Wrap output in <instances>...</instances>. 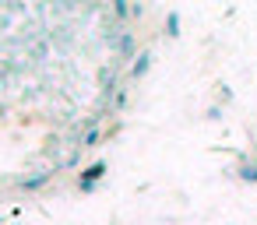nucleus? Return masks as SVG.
<instances>
[{
	"mask_svg": "<svg viewBox=\"0 0 257 225\" xmlns=\"http://www.w3.org/2000/svg\"><path fill=\"white\" fill-rule=\"evenodd\" d=\"M109 172V162L106 158H99V162H92L85 172H81V179H78V190L81 193H95V186H99V179Z\"/></svg>",
	"mask_w": 257,
	"mask_h": 225,
	"instance_id": "obj_1",
	"label": "nucleus"
},
{
	"mask_svg": "<svg viewBox=\"0 0 257 225\" xmlns=\"http://www.w3.org/2000/svg\"><path fill=\"white\" fill-rule=\"evenodd\" d=\"M109 50H116L120 57H131L134 53V32H120V36H106Z\"/></svg>",
	"mask_w": 257,
	"mask_h": 225,
	"instance_id": "obj_2",
	"label": "nucleus"
},
{
	"mask_svg": "<svg viewBox=\"0 0 257 225\" xmlns=\"http://www.w3.org/2000/svg\"><path fill=\"white\" fill-rule=\"evenodd\" d=\"M148 67H152V53H138V60L131 64V74H134V78H145Z\"/></svg>",
	"mask_w": 257,
	"mask_h": 225,
	"instance_id": "obj_3",
	"label": "nucleus"
},
{
	"mask_svg": "<svg viewBox=\"0 0 257 225\" xmlns=\"http://www.w3.org/2000/svg\"><path fill=\"white\" fill-rule=\"evenodd\" d=\"M50 176H53V172H39V176H29V179H22V186H25V190H39V186H46V183H50Z\"/></svg>",
	"mask_w": 257,
	"mask_h": 225,
	"instance_id": "obj_4",
	"label": "nucleus"
},
{
	"mask_svg": "<svg viewBox=\"0 0 257 225\" xmlns=\"http://www.w3.org/2000/svg\"><path fill=\"white\" fill-rule=\"evenodd\" d=\"M99 141H102V130H99V127H95V130H88V134H85V137H81V148H95V144H99Z\"/></svg>",
	"mask_w": 257,
	"mask_h": 225,
	"instance_id": "obj_5",
	"label": "nucleus"
},
{
	"mask_svg": "<svg viewBox=\"0 0 257 225\" xmlns=\"http://www.w3.org/2000/svg\"><path fill=\"white\" fill-rule=\"evenodd\" d=\"M166 29H169V36H180V15H176V11H169V18H166Z\"/></svg>",
	"mask_w": 257,
	"mask_h": 225,
	"instance_id": "obj_6",
	"label": "nucleus"
},
{
	"mask_svg": "<svg viewBox=\"0 0 257 225\" xmlns=\"http://www.w3.org/2000/svg\"><path fill=\"white\" fill-rule=\"evenodd\" d=\"M239 179H246V183H257V165H243V169H239Z\"/></svg>",
	"mask_w": 257,
	"mask_h": 225,
	"instance_id": "obj_7",
	"label": "nucleus"
},
{
	"mask_svg": "<svg viewBox=\"0 0 257 225\" xmlns=\"http://www.w3.org/2000/svg\"><path fill=\"white\" fill-rule=\"evenodd\" d=\"M113 15H116V18H127V15H134V8H127V4H113Z\"/></svg>",
	"mask_w": 257,
	"mask_h": 225,
	"instance_id": "obj_8",
	"label": "nucleus"
}]
</instances>
